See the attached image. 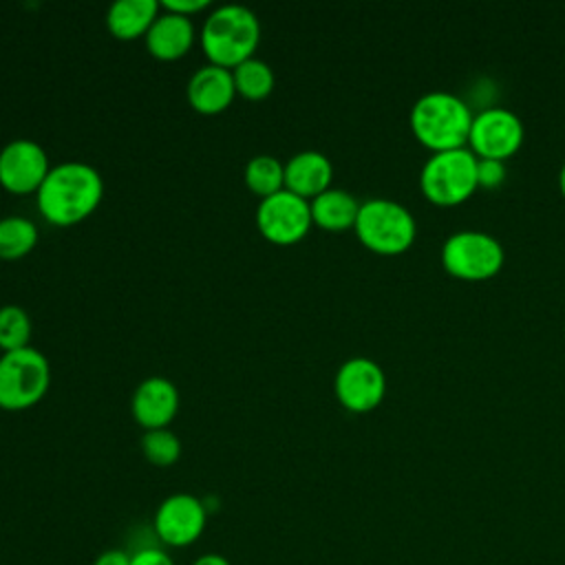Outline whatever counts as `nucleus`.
Listing matches in <instances>:
<instances>
[{
    "label": "nucleus",
    "instance_id": "obj_16",
    "mask_svg": "<svg viewBox=\"0 0 565 565\" xmlns=\"http://www.w3.org/2000/svg\"><path fill=\"white\" fill-rule=\"evenodd\" d=\"M194 42L192 18L163 11L157 15L146 33V46L152 57L161 62H174L183 57Z\"/></svg>",
    "mask_w": 565,
    "mask_h": 565
},
{
    "label": "nucleus",
    "instance_id": "obj_4",
    "mask_svg": "<svg viewBox=\"0 0 565 565\" xmlns=\"http://www.w3.org/2000/svg\"><path fill=\"white\" fill-rule=\"evenodd\" d=\"M353 230L366 249L382 256L404 254L417 236L413 212L399 201L384 196H373L360 203Z\"/></svg>",
    "mask_w": 565,
    "mask_h": 565
},
{
    "label": "nucleus",
    "instance_id": "obj_19",
    "mask_svg": "<svg viewBox=\"0 0 565 565\" xmlns=\"http://www.w3.org/2000/svg\"><path fill=\"white\" fill-rule=\"evenodd\" d=\"M245 185L252 194L267 199L285 190V166L271 154H256L245 166Z\"/></svg>",
    "mask_w": 565,
    "mask_h": 565
},
{
    "label": "nucleus",
    "instance_id": "obj_8",
    "mask_svg": "<svg viewBox=\"0 0 565 565\" xmlns=\"http://www.w3.org/2000/svg\"><path fill=\"white\" fill-rule=\"evenodd\" d=\"M210 510L205 501L190 492H174L166 497L152 516V532L163 547H190L194 545L207 525Z\"/></svg>",
    "mask_w": 565,
    "mask_h": 565
},
{
    "label": "nucleus",
    "instance_id": "obj_11",
    "mask_svg": "<svg viewBox=\"0 0 565 565\" xmlns=\"http://www.w3.org/2000/svg\"><path fill=\"white\" fill-rule=\"evenodd\" d=\"M333 391L347 411L369 413L377 408L386 395V373L375 360L353 355L335 371Z\"/></svg>",
    "mask_w": 565,
    "mask_h": 565
},
{
    "label": "nucleus",
    "instance_id": "obj_14",
    "mask_svg": "<svg viewBox=\"0 0 565 565\" xmlns=\"http://www.w3.org/2000/svg\"><path fill=\"white\" fill-rule=\"evenodd\" d=\"M185 93L190 106L196 113L218 115L232 104L236 95L232 71L216 64H205L192 73Z\"/></svg>",
    "mask_w": 565,
    "mask_h": 565
},
{
    "label": "nucleus",
    "instance_id": "obj_12",
    "mask_svg": "<svg viewBox=\"0 0 565 565\" xmlns=\"http://www.w3.org/2000/svg\"><path fill=\"white\" fill-rule=\"evenodd\" d=\"M49 170V154L33 139H13L0 150V185L11 194L38 192Z\"/></svg>",
    "mask_w": 565,
    "mask_h": 565
},
{
    "label": "nucleus",
    "instance_id": "obj_2",
    "mask_svg": "<svg viewBox=\"0 0 565 565\" xmlns=\"http://www.w3.org/2000/svg\"><path fill=\"white\" fill-rule=\"evenodd\" d=\"M475 113L468 102L450 90H428L415 99L408 124L415 139L430 152L466 148Z\"/></svg>",
    "mask_w": 565,
    "mask_h": 565
},
{
    "label": "nucleus",
    "instance_id": "obj_20",
    "mask_svg": "<svg viewBox=\"0 0 565 565\" xmlns=\"http://www.w3.org/2000/svg\"><path fill=\"white\" fill-rule=\"evenodd\" d=\"M38 243V227L26 216L0 218V258L15 260L26 256Z\"/></svg>",
    "mask_w": 565,
    "mask_h": 565
},
{
    "label": "nucleus",
    "instance_id": "obj_13",
    "mask_svg": "<svg viewBox=\"0 0 565 565\" xmlns=\"http://www.w3.org/2000/svg\"><path fill=\"white\" fill-rule=\"evenodd\" d=\"M130 411L146 430L168 428L179 411V391L166 377H148L135 388Z\"/></svg>",
    "mask_w": 565,
    "mask_h": 565
},
{
    "label": "nucleus",
    "instance_id": "obj_9",
    "mask_svg": "<svg viewBox=\"0 0 565 565\" xmlns=\"http://www.w3.org/2000/svg\"><path fill=\"white\" fill-rule=\"evenodd\" d=\"M525 137L523 121L505 106H483L475 113L468 135V148L479 159L505 161L512 157Z\"/></svg>",
    "mask_w": 565,
    "mask_h": 565
},
{
    "label": "nucleus",
    "instance_id": "obj_7",
    "mask_svg": "<svg viewBox=\"0 0 565 565\" xmlns=\"http://www.w3.org/2000/svg\"><path fill=\"white\" fill-rule=\"evenodd\" d=\"M444 269L461 280H486L499 274L505 260L499 238L483 230H457L441 245Z\"/></svg>",
    "mask_w": 565,
    "mask_h": 565
},
{
    "label": "nucleus",
    "instance_id": "obj_25",
    "mask_svg": "<svg viewBox=\"0 0 565 565\" xmlns=\"http://www.w3.org/2000/svg\"><path fill=\"white\" fill-rule=\"evenodd\" d=\"M130 565H177V563L170 556L168 547L152 543V545H141L137 550H130Z\"/></svg>",
    "mask_w": 565,
    "mask_h": 565
},
{
    "label": "nucleus",
    "instance_id": "obj_6",
    "mask_svg": "<svg viewBox=\"0 0 565 565\" xmlns=\"http://www.w3.org/2000/svg\"><path fill=\"white\" fill-rule=\"evenodd\" d=\"M51 366L44 353L31 344L0 355V408L24 411L35 406L49 391Z\"/></svg>",
    "mask_w": 565,
    "mask_h": 565
},
{
    "label": "nucleus",
    "instance_id": "obj_17",
    "mask_svg": "<svg viewBox=\"0 0 565 565\" xmlns=\"http://www.w3.org/2000/svg\"><path fill=\"white\" fill-rule=\"evenodd\" d=\"M161 2L157 0H117L108 7L106 26L117 40L146 38L148 29L157 20Z\"/></svg>",
    "mask_w": 565,
    "mask_h": 565
},
{
    "label": "nucleus",
    "instance_id": "obj_1",
    "mask_svg": "<svg viewBox=\"0 0 565 565\" xmlns=\"http://www.w3.org/2000/svg\"><path fill=\"white\" fill-rule=\"evenodd\" d=\"M104 196L102 174L84 161L53 166L35 192V203L51 225H75L90 216Z\"/></svg>",
    "mask_w": 565,
    "mask_h": 565
},
{
    "label": "nucleus",
    "instance_id": "obj_5",
    "mask_svg": "<svg viewBox=\"0 0 565 565\" xmlns=\"http://www.w3.org/2000/svg\"><path fill=\"white\" fill-rule=\"evenodd\" d=\"M422 194L435 205H459L468 201L477 183V154L466 148L430 152L419 172Z\"/></svg>",
    "mask_w": 565,
    "mask_h": 565
},
{
    "label": "nucleus",
    "instance_id": "obj_21",
    "mask_svg": "<svg viewBox=\"0 0 565 565\" xmlns=\"http://www.w3.org/2000/svg\"><path fill=\"white\" fill-rule=\"evenodd\" d=\"M232 77H234L236 93L252 102L265 99L274 90V82H276L271 66L258 57H249L241 62L236 68H232Z\"/></svg>",
    "mask_w": 565,
    "mask_h": 565
},
{
    "label": "nucleus",
    "instance_id": "obj_27",
    "mask_svg": "<svg viewBox=\"0 0 565 565\" xmlns=\"http://www.w3.org/2000/svg\"><path fill=\"white\" fill-rule=\"evenodd\" d=\"M93 565H130V552L121 547H110L97 554Z\"/></svg>",
    "mask_w": 565,
    "mask_h": 565
},
{
    "label": "nucleus",
    "instance_id": "obj_10",
    "mask_svg": "<svg viewBox=\"0 0 565 565\" xmlns=\"http://www.w3.org/2000/svg\"><path fill=\"white\" fill-rule=\"evenodd\" d=\"M256 225L269 243L294 245L302 241L313 225L311 205L307 199L289 190H280L267 199H260Z\"/></svg>",
    "mask_w": 565,
    "mask_h": 565
},
{
    "label": "nucleus",
    "instance_id": "obj_24",
    "mask_svg": "<svg viewBox=\"0 0 565 565\" xmlns=\"http://www.w3.org/2000/svg\"><path fill=\"white\" fill-rule=\"evenodd\" d=\"M505 161L477 157V183L479 188H499L505 181Z\"/></svg>",
    "mask_w": 565,
    "mask_h": 565
},
{
    "label": "nucleus",
    "instance_id": "obj_23",
    "mask_svg": "<svg viewBox=\"0 0 565 565\" xmlns=\"http://www.w3.org/2000/svg\"><path fill=\"white\" fill-rule=\"evenodd\" d=\"M141 452L152 466L168 468L181 457V441L170 428L146 430L141 437Z\"/></svg>",
    "mask_w": 565,
    "mask_h": 565
},
{
    "label": "nucleus",
    "instance_id": "obj_28",
    "mask_svg": "<svg viewBox=\"0 0 565 565\" xmlns=\"http://www.w3.org/2000/svg\"><path fill=\"white\" fill-rule=\"evenodd\" d=\"M192 565H232L223 554H216V552H205L201 556H196L192 561Z\"/></svg>",
    "mask_w": 565,
    "mask_h": 565
},
{
    "label": "nucleus",
    "instance_id": "obj_29",
    "mask_svg": "<svg viewBox=\"0 0 565 565\" xmlns=\"http://www.w3.org/2000/svg\"><path fill=\"white\" fill-rule=\"evenodd\" d=\"M558 190H561V194L565 196V163H563L561 170H558Z\"/></svg>",
    "mask_w": 565,
    "mask_h": 565
},
{
    "label": "nucleus",
    "instance_id": "obj_22",
    "mask_svg": "<svg viewBox=\"0 0 565 565\" xmlns=\"http://www.w3.org/2000/svg\"><path fill=\"white\" fill-rule=\"evenodd\" d=\"M31 340V318L18 305L0 307V349L18 351L29 347Z\"/></svg>",
    "mask_w": 565,
    "mask_h": 565
},
{
    "label": "nucleus",
    "instance_id": "obj_15",
    "mask_svg": "<svg viewBox=\"0 0 565 565\" xmlns=\"http://www.w3.org/2000/svg\"><path fill=\"white\" fill-rule=\"evenodd\" d=\"M333 166L327 154L318 150L296 152L285 163V190L311 201L331 188Z\"/></svg>",
    "mask_w": 565,
    "mask_h": 565
},
{
    "label": "nucleus",
    "instance_id": "obj_18",
    "mask_svg": "<svg viewBox=\"0 0 565 565\" xmlns=\"http://www.w3.org/2000/svg\"><path fill=\"white\" fill-rule=\"evenodd\" d=\"M311 205V218L313 225L327 230V232H344L355 225L360 201L342 190V188H329L316 199L309 201Z\"/></svg>",
    "mask_w": 565,
    "mask_h": 565
},
{
    "label": "nucleus",
    "instance_id": "obj_3",
    "mask_svg": "<svg viewBox=\"0 0 565 565\" xmlns=\"http://www.w3.org/2000/svg\"><path fill=\"white\" fill-rule=\"evenodd\" d=\"M258 42L260 22L256 13L243 4L216 7L201 29V46L210 64L230 71L254 57Z\"/></svg>",
    "mask_w": 565,
    "mask_h": 565
},
{
    "label": "nucleus",
    "instance_id": "obj_26",
    "mask_svg": "<svg viewBox=\"0 0 565 565\" xmlns=\"http://www.w3.org/2000/svg\"><path fill=\"white\" fill-rule=\"evenodd\" d=\"M210 7V0H163L161 2V9L163 11H170V13H177V15H185V18H192L194 13L203 11Z\"/></svg>",
    "mask_w": 565,
    "mask_h": 565
}]
</instances>
